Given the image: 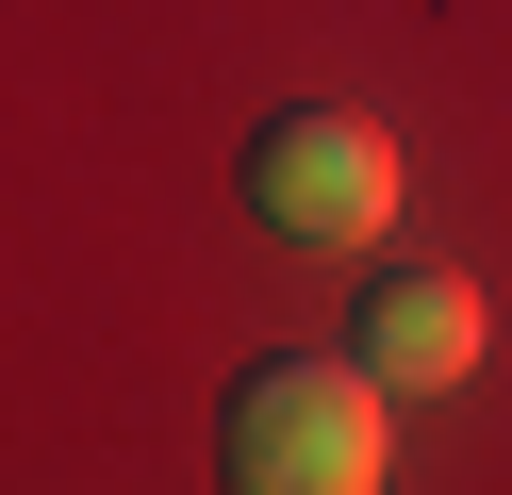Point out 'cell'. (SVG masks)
Wrapping results in <instances>:
<instances>
[{
	"instance_id": "cell-2",
	"label": "cell",
	"mask_w": 512,
	"mask_h": 495,
	"mask_svg": "<svg viewBox=\"0 0 512 495\" xmlns=\"http://www.w3.org/2000/svg\"><path fill=\"white\" fill-rule=\"evenodd\" d=\"M248 215L298 231V248H380V231H397V132L347 116V99L265 116L248 132Z\"/></svg>"
},
{
	"instance_id": "cell-3",
	"label": "cell",
	"mask_w": 512,
	"mask_h": 495,
	"mask_svg": "<svg viewBox=\"0 0 512 495\" xmlns=\"http://www.w3.org/2000/svg\"><path fill=\"white\" fill-rule=\"evenodd\" d=\"M347 363H380L397 396H446L479 363V281L463 264H380L364 281V330H347Z\"/></svg>"
},
{
	"instance_id": "cell-1",
	"label": "cell",
	"mask_w": 512,
	"mask_h": 495,
	"mask_svg": "<svg viewBox=\"0 0 512 495\" xmlns=\"http://www.w3.org/2000/svg\"><path fill=\"white\" fill-rule=\"evenodd\" d=\"M380 363H248L232 413H215V462L232 495H380Z\"/></svg>"
}]
</instances>
